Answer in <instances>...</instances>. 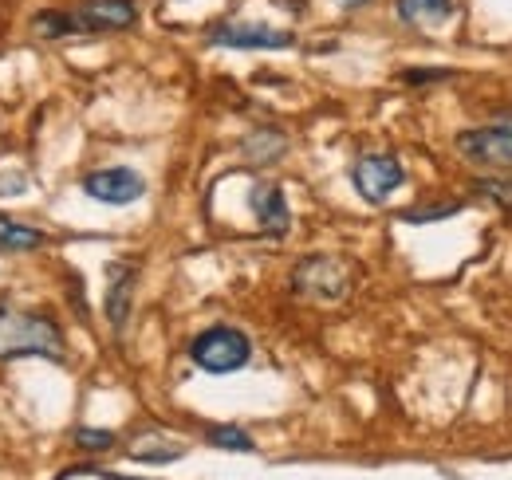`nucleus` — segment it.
I'll return each instance as SVG.
<instances>
[{
  "label": "nucleus",
  "mask_w": 512,
  "mask_h": 480,
  "mask_svg": "<svg viewBox=\"0 0 512 480\" xmlns=\"http://www.w3.org/2000/svg\"><path fill=\"white\" fill-rule=\"evenodd\" d=\"M75 445H79V449H91V453H103V449H111V445H115V433L79 425V429H75Z\"/></svg>",
  "instance_id": "nucleus-17"
},
{
  "label": "nucleus",
  "mask_w": 512,
  "mask_h": 480,
  "mask_svg": "<svg viewBox=\"0 0 512 480\" xmlns=\"http://www.w3.org/2000/svg\"><path fill=\"white\" fill-rule=\"evenodd\" d=\"M473 189H477L481 197L497 201L501 209H509V213H512V178H481Z\"/></svg>",
  "instance_id": "nucleus-16"
},
{
  "label": "nucleus",
  "mask_w": 512,
  "mask_h": 480,
  "mask_svg": "<svg viewBox=\"0 0 512 480\" xmlns=\"http://www.w3.org/2000/svg\"><path fill=\"white\" fill-rule=\"evenodd\" d=\"M457 209H461L457 201H449V205H438V209H410V213H402V221H410V225H430V221L453 217Z\"/></svg>",
  "instance_id": "nucleus-18"
},
{
  "label": "nucleus",
  "mask_w": 512,
  "mask_h": 480,
  "mask_svg": "<svg viewBox=\"0 0 512 480\" xmlns=\"http://www.w3.org/2000/svg\"><path fill=\"white\" fill-rule=\"evenodd\" d=\"M253 355V343L237 327H209L190 343V359L205 374H233Z\"/></svg>",
  "instance_id": "nucleus-3"
},
{
  "label": "nucleus",
  "mask_w": 512,
  "mask_h": 480,
  "mask_svg": "<svg viewBox=\"0 0 512 480\" xmlns=\"http://www.w3.org/2000/svg\"><path fill=\"white\" fill-rule=\"evenodd\" d=\"M24 355L64 362V331L48 315L0 307V359H24Z\"/></svg>",
  "instance_id": "nucleus-1"
},
{
  "label": "nucleus",
  "mask_w": 512,
  "mask_h": 480,
  "mask_svg": "<svg viewBox=\"0 0 512 480\" xmlns=\"http://www.w3.org/2000/svg\"><path fill=\"white\" fill-rule=\"evenodd\" d=\"M406 83H434V79H449V71H406Z\"/></svg>",
  "instance_id": "nucleus-19"
},
{
  "label": "nucleus",
  "mask_w": 512,
  "mask_h": 480,
  "mask_svg": "<svg viewBox=\"0 0 512 480\" xmlns=\"http://www.w3.org/2000/svg\"><path fill=\"white\" fill-rule=\"evenodd\" d=\"M32 28H36L40 36H48V40H60V36H75V32H79L75 12H56V8L36 12V16H32Z\"/></svg>",
  "instance_id": "nucleus-14"
},
{
  "label": "nucleus",
  "mask_w": 512,
  "mask_h": 480,
  "mask_svg": "<svg viewBox=\"0 0 512 480\" xmlns=\"http://www.w3.org/2000/svg\"><path fill=\"white\" fill-rule=\"evenodd\" d=\"M457 154L485 170H512V119H497L457 134Z\"/></svg>",
  "instance_id": "nucleus-4"
},
{
  "label": "nucleus",
  "mask_w": 512,
  "mask_h": 480,
  "mask_svg": "<svg viewBox=\"0 0 512 480\" xmlns=\"http://www.w3.org/2000/svg\"><path fill=\"white\" fill-rule=\"evenodd\" d=\"M284 146H288V138L280 130H272V126H264V130H256V134L245 138V154L253 162H276L284 154Z\"/></svg>",
  "instance_id": "nucleus-13"
},
{
  "label": "nucleus",
  "mask_w": 512,
  "mask_h": 480,
  "mask_svg": "<svg viewBox=\"0 0 512 480\" xmlns=\"http://www.w3.org/2000/svg\"><path fill=\"white\" fill-rule=\"evenodd\" d=\"M107 319L115 331L127 327V315H130V296H134V268L130 264H111L107 268Z\"/></svg>",
  "instance_id": "nucleus-10"
},
{
  "label": "nucleus",
  "mask_w": 512,
  "mask_h": 480,
  "mask_svg": "<svg viewBox=\"0 0 512 480\" xmlns=\"http://www.w3.org/2000/svg\"><path fill=\"white\" fill-rule=\"evenodd\" d=\"M209 445H217V449H233V453H253V437L245 433V429H237V425H213L209 429Z\"/></svg>",
  "instance_id": "nucleus-15"
},
{
  "label": "nucleus",
  "mask_w": 512,
  "mask_h": 480,
  "mask_svg": "<svg viewBox=\"0 0 512 480\" xmlns=\"http://www.w3.org/2000/svg\"><path fill=\"white\" fill-rule=\"evenodd\" d=\"M249 205L256 213V225L268 233V237H284L288 225H292V209H288V197L280 185L272 181H256L253 193H249Z\"/></svg>",
  "instance_id": "nucleus-9"
},
{
  "label": "nucleus",
  "mask_w": 512,
  "mask_h": 480,
  "mask_svg": "<svg viewBox=\"0 0 512 480\" xmlns=\"http://www.w3.org/2000/svg\"><path fill=\"white\" fill-rule=\"evenodd\" d=\"M40 244H48V237H44L40 229H28V225H20V221L0 217V248H4V252H32V248H40Z\"/></svg>",
  "instance_id": "nucleus-12"
},
{
  "label": "nucleus",
  "mask_w": 512,
  "mask_h": 480,
  "mask_svg": "<svg viewBox=\"0 0 512 480\" xmlns=\"http://www.w3.org/2000/svg\"><path fill=\"white\" fill-rule=\"evenodd\" d=\"M209 40L221 44V48H256V52L260 48L272 52V48H292L296 44L292 32L268 28V24H217V28H209Z\"/></svg>",
  "instance_id": "nucleus-6"
},
{
  "label": "nucleus",
  "mask_w": 512,
  "mask_h": 480,
  "mask_svg": "<svg viewBox=\"0 0 512 480\" xmlns=\"http://www.w3.org/2000/svg\"><path fill=\"white\" fill-rule=\"evenodd\" d=\"M83 193L103 201V205H130L146 193V181L127 166H111V170H99V174L83 178Z\"/></svg>",
  "instance_id": "nucleus-7"
},
{
  "label": "nucleus",
  "mask_w": 512,
  "mask_h": 480,
  "mask_svg": "<svg viewBox=\"0 0 512 480\" xmlns=\"http://www.w3.org/2000/svg\"><path fill=\"white\" fill-rule=\"evenodd\" d=\"M339 8H363V4H371V0H335Z\"/></svg>",
  "instance_id": "nucleus-21"
},
{
  "label": "nucleus",
  "mask_w": 512,
  "mask_h": 480,
  "mask_svg": "<svg viewBox=\"0 0 512 480\" xmlns=\"http://www.w3.org/2000/svg\"><path fill=\"white\" fill-rule=\"evenodd\" d=\"M355 284V272L339 256H308L292 272V292L316 303H339Z\"/></svg>",
  "instance_id": "nucleus-2"
},
{
  "label": "nucleus",
  "mask_w": 512,
  "mask_h": 480,
  "mask_svg": "<svg viewBox=\"0 0 512 480\" xmlns=\"http://www.w3.org/2000/svg\"><path fill=\"white\" fill-rule=\"evenodd\" d=\"M138 20V8L130 0H83L75 8L79 32H123Z\"/></svg>",
  "instance_id": "nucleus-8"
},
{
  "label": "nucleus",
  "mask_w": 512,
  "mask_h": 480,
  "mask_svg": "<svg viewBox=\"0 0 512 480\" xmlns=\"http://www.w3.org/2000/svg\"><path fill=\"white\" fill-rule=\"evenodd\" d=\"M394 12L402 24H414V28L442 24L453 16V0H394Z\"/></svg>",
  "instance_id": "nucleus-11"
},
{
  "label": "nucleus",
  "mask_w": 512,
  "mask_h": 480,
  "mask_svg": "<svg viewBox=\"0 0 512 480\" xmlns=\"http://www.w3.org/2000/svg\"><path fill=\"white\" fill-rule=\"evenodd\" d=\"M87 473H91V477H103V480H134V477H115V473H103V469H91V465H87Z\"/></svg>",
  "instance_id": "nucleus-20"
},
{
  "label": "nucleus",
  "mask_w": 512,
  "mask_h": 480,
  "mask_svg": "<svg viewBox=\"0 0 512 480\" xmlns=\"http://www.w3.org/2000/svg\"><path fill=\"white\" fill-rule=\"evenodd\" d=\"M402 162L398 158H390V154H367V158H359L355 166H351V181H355V189L371 201V205H383L386 197L402 185Z\"/></svg>",
  "instance_id": "nucleus-5"
}]
</instances>
